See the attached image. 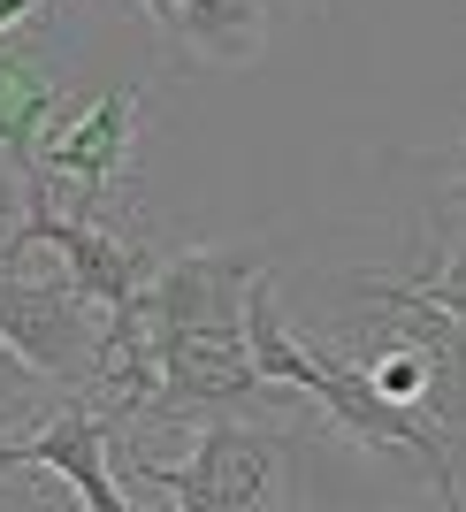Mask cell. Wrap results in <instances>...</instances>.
<instances>
[{
    "mask_svg": "<svg viewBox=\"0 0 466 512\" xmlns=\"http://www.w3.org/2000/svg\"><path fill=\"white\" fill-rule=\"evenodd\" d=\"M298 390H306V398H314V406L329 413V421H337L352 444H367V451H413V459L436 474L444 505H459V474H451V428L436 421V413L390 398V390H382L360 360H344V352H329V344H306V375H298Z\"/></svg>",
    "mask_w": 466,
    "mask_h": 512,
    "instance_id": "6da1fadb",
    "label": "cell"
},
{
    "mask_svg": "<svg viewBox=\"0 0 466 512\" xmlns=\"http://www.w3.org/2000/svg\"><path fill=\"white\" fill-rule=\"evenodd\" d=\"M276 467H283V436L237 421V413H207V428L191 436L184 467H176V459H130L138 482L169 490L176 505H191V512H260L276 497Z\"/></svg>",
    "mask_w": 466,
    "mask_h": 512,
    "instance_id": "7a4b0ae2",
    "label": "cell"
},
{
    "mask_svg": "<svg viewBox=\"0 0 466 512\" xmlns=\"http://www.w3.org/2000/svg\"><path fill=\"white\" fill-rule=\"evenodd\" d=\"M0 337L54 383H92L107 375V321H92V299L62 276H23V260H0Z\"/></svg>",
    "mask_w": 466,
    "mask_h": 512,
    "instance_id": "3957f363",
    "label": "cell"
},
{
    "mask_svg": "<svg viewBox=\"0 0 466 512\" xmlns=\"http://www.w3.org/2000/svg\"><path fill=\"white\" fill-rule=\"evenodd\" d=\"M62 253L69 283L85 291L100 314H115V306H130L138 291H146V268L153 260L138 253V245H123V237H107L100 222H85V214H54L46 199H23V222L16 230H0V260H23V253Z\"/></svg>",
    "mask_w": 466,
    "mask_h": 512,
    "instance_id": "277c9868",
    "label": "cell"
},
{
    "mask_svg": "<svg viewBox=\"0 0 466 512\" xmlns=\"http://www.w3.org/2000/svg\"><path fill=\"white\" fill-rule=\"evenodd\" d=\"M260 283V253H176L138 291L146 329H191V337H245V306Z\"/></svg>",
    "mask_w": 466,
    "mask_h": 512,
    "instance_id": "5b68a950",
    "label": "cell"
},
{
    "mask_svg": "<svg viewBox=\"0 0 466 512\" xmlns=\"http://www.w3.org/2000/svg\"><path fill=\"white\" fill-rule=\"evenodd\" d=\"M138 107H146V85L100 92L85 115H69V123L46 130V138H39V161L62 176V184L107 199V184H115V176H123V161H130V138H138Z\"/></svg>",
    "mask_w": 466,
    "mask_h": 512,
    "instance_id": "8992f818",
    "label": "cell"
},
{
    "mask_svg": "<svg viewBox=\"0 0 466 512\" xmlns=\"http://www.w3.org/2000/svg\"><path fill=\"white\" fill-rule=\"evenodd\" d=\"M352 291H360V299H375V306H390V314H398V329L428 352V398H421V406L436 413L451 436H466V321L444 314L428 291L390 283V276H360Z\"/></svg>",
    "mask_w": 466,
    "mask_h": 512,
    "instance_id": "52a82bcc",
    "label": "cell"
},
{
    "mask_svg": "<svg viewBox=\"0 0 466 512\" xmlns=\"http://www.w3.org/2000/svg\"><path fill=\"white\" fill-rule=\"evenodd\" d=\"M107 459H115V451H107V421L85 413V406L54 413L39 436H8V444H0V474L39 467V474H54V482H69L92 512H130L123 490H115V474H107Z\"/></svg>",
    "mask_w": 466,
    "mask_h": 512,
    "instance_id": "ba28073f",
    "label": "cell"
},
{
    "mask_svg": "<svg viewBox=\"0 0 466 512\" xmlns=\"http://www.w3.org/2000/svg\"><path fill=\"white\" fill-rule=\"evenodd\" d=\"M153 23H169L176 39H184L191 54H207V62H253L268 0H169Z\"/></svg>",
    "mask_w": 466,
    "mask_h": 512,
    "instance_id": "9c48e42d",
    "label": "cell"
},
{
    "mask_svg": "<svg viewBox=\"0 0 466 512\" xmlns=\"http://www.w3.org/2000/svg\"><path fill=\"white\" fill-rule=\"evenodd\" d=\"M46 115H54V85H46L31 62H8V54H0V153H8L16 169L39 161Z\"/></svg>",
    "mask_w": 466,
    "mask_h": 512,
    "instance_id": "30bf717a",
    "label": "cell"
},
{
    "mask_svg": "<svg viewBox=\"0 0 466 512\" xmlns=\"http://www.w3.org/2000/svg\"><path fill=\"white\" fill-rule=\"evenodd\" d=\"M360 367L390 390V398H405V406H421V398H428V352L405 337V329H398V344H390V352H375V360H360ZM421 413H428V406H421Z\"/></svg>",
    "mask_w": 466,
    "mask_h": 512,
    "instance_id": "8fae6325",
    "label": "cell"
},
{
    "mask_svg": "<svg viewBox=\"0 0 466 512\" xmlns=\"http://www.w3.org/2000/svg\"><path fill=\"white\" fill-rule=\"evenodd\" d=\"M46 383H54V375H46V367H31L16 344L0 337V421H23V413L39 406V390H46Z\"/></svg>",
    "mask_w": 466,
    "mask_h": 512,
    "instance_id": "7c38bea8",
    "label": "cell"
},
{
    "mask_svg": "<svg viewBox=\"0 0 466 512\" xmlns=\"http://www.w3.org/2000/svg\"><path fill=\"white\" fill-rule=\"evenodd\" d=\"M413 291H428V299L444 306V314H459V321H466V245H451L436 276H413Z\"/></svg>",
    "mask_w": 466,
    "mask_h": 512,
    "instance_id": "4fadbf2b",
    "label": "cell"
},
{
    "mask_svg": "<svg viewBox=\"0 0 466 512\" xmlns=\"http://www.w3.org/2000/svg\"><path fill=\"white\" fill-rule=\"evenodd\" d=\"M31 8H39V0H0V31H16V23L31 16Z\"/></svg>",
    "mask_w": 466,
    "mask_h": 512,
    "instance_id": "5bb4252c",
    "label": "cell"
},
{
    "mask_svg": "<svg viewBox=\"0 0 466 512\" xmlns=\"http://www.w3.org/2000/svg\"><path fill=\"white\" fill-rule=\"evenodd\" d=\"M444 207H459V214H466V176H459V184L444 192Z\"/></svg>",
    "mask_w": 466,
    "mask_h": 512,
    "instance_id": "9a60e30c",
    "label": "cell"
},
{
    "mask_svg": "<svg viewBox=\"0 0 466 512\" xmlns=\"http://www.w3.org/2000/svg\"><path fill=\"white\" fill-rule=\"evenodd\" d=\"M146 8H153V16H161V8H169V0H146Z\"/></svg>",
    "mask_w": 466,
    "mask_h": 512,
    "instance_id": "2e32d148",
    "label": "cell"
}]
</instances>
